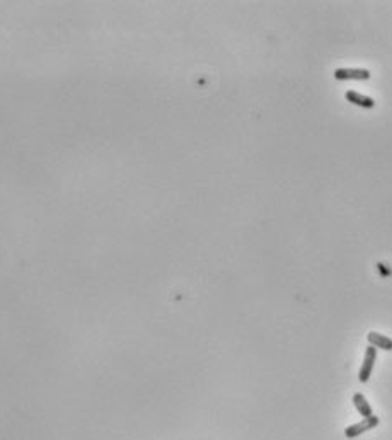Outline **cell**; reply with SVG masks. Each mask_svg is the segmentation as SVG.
Instances as JSON below:
<instances>
[{
  "instance_id": "cell-4",
  "label": "cell",
  "mask_w": 392,
  "mask_h": 440,
  "mask_svg": "<svg viewBox=\"0 0 392 440\" xmlns=\"http://www.w3.org/2000/svg\"><path fill=\"white\" fill-rule=\"evenodd\" d=\"M367 339H368L370 347H374V348L385 350V352H390V350H392V339L389 336H385V334H382V333L370 331L367 334Z\"/></svg>"
},
{
  "instance_id": "cell-2",
  "label": "cell",
  "mask_w": 392,
  "mask_h": 440,
  "mask_svg": "<svg viewBox=\"0 0 392 440\" xmlns=\"http://www.w3.org/2000/svg\"><path fill=\"white\" fill-rule=\"evenodd\" d=\"M375 360H377V348L367 347V350H365V358H363L362 369H360V374H358V381L362 382V384L368 382L370 375H372V369L375 365Z\"/></svg>"
},
{
  "instance_id": "cell-7",
  "label": "cell",
  "mask_w": 392,
  "mask_h": 440,
  "mask_svg": "<svg viewBox=\"0 0 392 440\" xmlns=\"http://www.w3.org/2000/svg\"><path fill=\"white\" fill-rule=\"evenodd\" d=\"M377 270H379V273L382 275V276H385V278H387V276H390L392 275V271L387 268V266H385L384 263H377Z\"/></svg>"
},
{
  "instance_id": "cell-6",
  "label": "cell",
  "mask_w": 392,
  "mask_h": 440,
  "mask_svg": "<svg viewBox=\"0 0 392 440\" xmlns=\"http://www.w3.org/2000/svg\"><path fill=\"white\" fill-rule=\"evenodd\" d=\"M353 405H355V408H357V411H358L360 415H362L363 418H370V416H374L372 408H370L368 401H367V397H365V396L362 394V392H355V394H353Z\"/></svg>"
},
{
  "instance_id": "cell-1",
  "label": "cell",
  "mask_w": 392,
  "mask_h": 440,
  "mask_svg": "<svg viewBox=\"0 0 392 440\" xmlns=\"http://www.w3.org/2000/svg\"><path fill=\"white\" fill-rule=\"evenodd\" d=\"M380 423L379 416H370V418H365L363 422L360 423H355V425H349L346 430H344V435H346V438H355L358 435H362V433L372 430V428H375Z\"/></svg>"
},
{
  "instance_id": "cell-5",
  "label": "cell",
  "mask_w": 392,
  "mask_h": 440,
  "mask_svg": "<svg viewBox=\"0 0 392 440\" xmlns=\"http://www.w3.org/2000/svg\"><path fill=\"white\" fill-rule=\"evenodd\" d=\"M344 99H346L348 103H352V104H355V106H360V108H374L375 106V101L372 97L363 96V94H360L357 91H346L344 92Z\"/></svg>"
},
{
  "instance_id": "cell-3",
  "label": "cell",
  "mask_w": 392,
  "mask_h": 440,
  "mask_svg": "<svg viewBox=\"0 0 392 440\" xmlns=\"http://www.w3.org/2000/svg\"><path fill=\"white\" fill-rule=\"evenodd\" d=\"M334 78L338 81H368L370 72L367 69H336Z\"/></svg>"
}]
</instances>
